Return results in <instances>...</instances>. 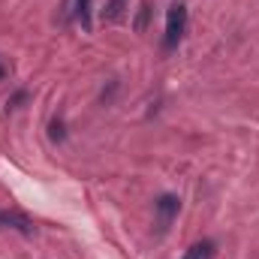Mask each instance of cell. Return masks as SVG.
Here are the masks:
<instances>
[{"label": "cell", "instance_id": "1", "mask_svg": "<svg viewBox=\"0 0 259 259\" xmlns=\"http://www.w3.org/2000/svg\"><path fill=\"white\" fill-rule=\"evenodd\" d=\"M184 30H187V6L184 3H172L169 12H166V36H163L166 52H172L184 39Z\"/></svg>", "mask_w": 259, "mask_h": 259}, {"label": "cell", "instance_id": "7", "mask_svg": "<svg viewBox=\"0 0 259 259\" xmlns=\"http://www.w3.org/2000/svg\"><path fill=\"white\" fill-rule=\"evenodd\" d=\"M0 78H3V66H0Z\"/></svg>", "mask_w": 259, "mask_h": 259}, {"label": "cell", "instance_id": "3", "mask_svg": "<svg viewBox=\"0 0 259 259\" xmlns=\"http://www.w3.org/2000/svg\"><path fill=\"white\" fill-rule=\"evenodd\" d=\"M0 229H12V232H21V235H33V220L24 214V211H0Z\"/></svg>", "mask_w": 259, "mask_h": 259}, {"label": "cell", "instance_id": "6", "mask_svg": "<svg viewBox=\"0 0 259 259\" xmlns=\"http://www.w3.org/2000/svg\"><path fill=\"white\" fill-rule=\"evenodd\" d=\"M181 259H214V241H196Z\"/></svg>", "mask_w": 259, "mask_h": 259}, {"label": "cell", "instance_id": "2", "mask_svg": "<svg viewBox=\"0 0 259 259\" xmlns=\"http://www.w3.org/2000/svg\"><path fill=\"white\" fill-rule=\"evenodd\" d=\"M81 21V30H91V0H64L61 6V24Z\"/></svg>", "mask_w": 259, "mask_h": 259}, {"label": "cell", "instance_id": "4", "mask_svg": "<svg viewBox=\"0 0 259 259\" xmlns=\"http://www.w3.org/2000/svg\"><path fill=\"white\" fill-rule=\"evenodd\" d=\"M154 208H157V229H160V232H166V229H169V223L175 220V214H178L181 202H178V196H160Z\"/></svg>", "mask_w": 259, "mask_h": 259}, {"label": "cell", "instance_id": "5", "mask_svg": "<svg viewBox=\"0 0 259 259\" xmlns=\"http://www.w3.org/2000/svg\"><path fill=\"white\" fill-rule=\"evenodd\" d=\"M124 9H127V0H109L106 9H103V21H109V24L121 21L124 18Z\"/></svg>", "mask_w": 259, "mask_h": 259}]
</instances>
